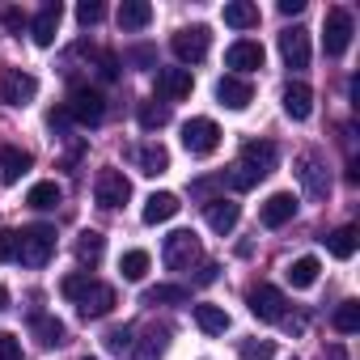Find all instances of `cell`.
<instances>
[{
	"label": "cell",
	"mask_w": 360,
	"mask_h": 360,
	"mask_svg": "<svg viewBox=\"0 0 360 360\" xmlns=\"http://www.w3.org/2000/svg\"><path fill=\"white\" fill-rule=\"evenodd\" d=\"M56 255V229L51 225H30L18 233V263L22 267H43Z\"/></svg>",
	"instance_id": "1"
},
{
	"label": "cell",
	"mask_w": 360,
	"mask_h": 360,
	"mask_svg": "<svg viewBox=\"0 0 360 360\" xmlns=\"http://www.w3.org/2000/svg\"><path fill=\"white\" fill-rule=\"evenodd\" d=\"M161 259H165V267H169V271H191L195 263H204L200 238H195L191 229L169 233V238H165V246H161Z\"/></svg>",
	"instance_id": "2"
},
{
	"label": "cell",
	"mask_w": 360,
	"mask_h": 360,
	"mask_svg": "<svg viewBox=\"0 0 360 360\" xmlns=\"http://www.w3.org/2000/svg\"><path fill=\"white\" fill-rule=\"evenodd\" d=\"M64 106H68L72 123H85V127H94V123L106 119V98L98 89H89V85H72V94H68Z\"/></svg>",
	"instance_id": "3"
},
{
	"label": "cell",
	"mask_w": 360,
	"mask_h": 360,
	"mask_svg": "<svg viewBox=\"0 0 360 360\" xmlns=\"http://www.w3.org/2000/svg\"><path fill=\"white\" fill-rule=\"evenodd\" d=\"M246 305H250V314L259 322H284L288 318V301H284V292L276 284H255L246 292Z\"/></svg>",
	"instance_id": "4"
},
{
	"label": "cell",
	"mask_w": 360,
	"mask_h": 360,
	"mask_svg": "<svg viewBox=\"0 0 360 360\" xmlns=\"http://www.w3.org/2000/svg\"><path fill=\"white\" fill-rule=\"evenodd\" d=\"M94 200L102 208H123L131 200V183H127V174L123 169H98L94 178Z\"/></svg>",
	"instance_id": "5"
},
{
	"label": "cell",
	"mask_w": 360,
	"mask_h": 360,
	"mask_svg": "<svg viewBox=\"0 0 360 360\" xmlns=\"http://www.w3.org/2000/svg\"><path fill=\"white\" fill-rule=\"evenodd\" d=\"M169 47H174V56L183 60V64H200V60H208L212 34H208V26H183L169 39Z\"/></svg>",
	"instance_id": "6"
},
{
	"label": "cell",
	"mask_w": 360,
	"mask_h": 360,
	"mask_svg": "<svg viewBox=\"0 0 360 360\" xmlns=\"http://www.w3.org/2000/svg\"><path fill=\"white\" fill-rule=\"evenodd\" d=\"M183 148H187L191 157H212V153L221 148V127H217L212 119H191V123H183Z\"/></svg>",
	"instance_id": "7"
},
{
	"label": "cell",
	"mask_w": 360,
	"mask_h": 360,
	"mask_svg": "<svg viewBox=\"0 0 360 360\" xmlns=\"http://www.w3.org/2000/svg\"><path fill=\"white\" fill-rule=\"evenodd\" d=\"M39 94V81L34 72H22V68H5V77H0V102L5 106H30Z\"/></svg>",
	"instance_id": "8"
},
{
	"label": "cell",
	"mask_w": 360,
	"mask_h": 360,
	"mask_svg": "<svg viewBox=\"0 0 360 360\" xmlns=\"http://www.w3.org/2000/svg\"><path fill=\"white\" fill-rule=\"evenodd\" d=\"M347 43H352V13L343 5H335V9H326V22H322V47H326V56H343Z\"/></svg>",
	"instance_id": "9"
},
{
	"label": "cell",
	"mask_w": 360,
	"mask_h": 360,
	"mask_svg": "<svg viewBox=\"0 0 360 360\" xmlns=\"http://www.w3.org/2000/svg\"><path fill=\"white\" fill-rule=\"evenodd\" d=\"M255 178H267L276 165H280V148L271 144V140H246L242 144V157H238Z\"/></svg>",
	"instance_id": "10"
},
{
	"label": "cell",
	"mask_w": 360,
	"mask_h": 360,
	"mask_svg": "<svg viewBox=\"0 0 360 360\" xmlns=\"http://www.w3.org/2000/svg\"><path fill=\"white\" fill-rule=\"evenodd\" d=\"M191 89H195L191 68H157V98L161 102H183V98H191Z\"/></svg>",
	"instance_id": "11"
},
{
	"label": "cell",
	"mask_w": 360,
	"mask_h": 360,
	"mask_svg": "<svg viewBox=\"0 0 360 360\" xmlns=\"http://www.w3.org/2000/svg\"><path fill=\"white\" fill-rule=\"evenodd\" d=\"M297 178H301V187H305L309 200H326L330 195V174H326V165L318 157H301L297 161Z\"/></svg>",
	"instance_id": "12"
},
{
	"label": "cell",
	"mask_w": 360,
	"mask_h": 360,
	"mask_svg": "<svg viewBox=\"0 0 360 360\" xmlns=\"http://www.w3.org/2000/svg\"><path fill=\"white\" fill-rule=\"evenodd\" d=\"M204 217H208V229H212V233L229 238V233L238 229V221H242V208H238L233 200L217 195V200H208V204H204Z\"/></svg>",
	"instance_id": "13"
},
{
	"label": "cell",
	"mask_w": 360,
	"mask_h": 360,
	"mask_svg": "<svg viewBox=\"0 0 360 360\" xmlns=\"http://www.w3.org/2000/svg\"><path fill=\"white\" fill-rule=\"evenodd\" d=\"M77 309H81V318H106L115 309V288L102 280H89V288L77 297Z\"/></svg>",
	"instance_id": "14"
},
{
	"label": "cell",
	"mask_w": 360,
	"mask_h": 360,
	"mask_svg": "<svg viewBox=\"0 0 360 360\" xmlns=\"http://www.w3.org/2000/svg\"><path fill=\"white\" fill-rule=\"evenodd\" d=\"M217 102L221 106H229V110H246L250 102H255V85L246 81V77H221L217 81Z\"/></svg>",
	"instance_id": "15"
},
{
	"label": "cell",
	"mask_w": 360,
	"mask_h": 360,
	"mask_svg": "<svg viewBox=\"0 0 360 360\" xmlns=\"http://www.w3.org/2000/svg\"><path fill=\"white\" fill-rule=\"evenodd\" d=\"M280 56H284V64H288L292 72L309 68V34H305L301 26L284 30V34H280Z\"/></svg>",
	"instance_id": "16"
},
{
	"label": "cell",
	"mask_w": 360,
	"mask_h": 360,
	"mask_svg": "<svg viewBox=\"0 0 360 360\" xmlns=\"http://www.w3.org/2000/svg\"><path fill=\"white\" fill-rule=\"evenodd\" d=\"M297 217V195L292 191H276V195H267V204L259 208V221L267 225V229H280V225H288Z\"/></svg>",
	"instance_id": "17"
},
{
	"label": "cell",
	"mask_w": 360,
	"mask_h": 360,
	"mask_svg": "<svg viewBox=\"0 0 360 360\" xmlns=\"http://www.w3.org/2000/svg\"><path fill=\"white\" fill-rule=\"evenodd\" d=\"M60 18H64L60 0H51V5H43V9H39V18L30 22V39H34L39 47H51V43H56V34H60Z\"/></svg>",
	"instance_id": "18"
},
{
	"label": "cell",
	"mask_w": 360,
	"mask_h": 360,
	"mask_svg": "<svg viewBox=\"0 0 360 360\" xmlns=\"http://www.w3.org/2000/svg\"><path fill=\"white\" fill-rule=\"evenodd\" d=\"M280 102H284V115L288 119H309L314 115V89L309 85H301V81H288L284 85V94H280Z\"/></svg>",
	"instance_id": "19"
},
{
	"label": "cell",
	"mask_w": 360,
	"mask_h": 360,
	"mask_svg": "<svg viewBox=\"0 0 360 360\" xmlns=\"http://www.w3.org/2000/svg\"><path fill=\"white\" fill-rule=\"evenodd\" d=\"M178 195H169V191H153L148 200H144V208H140V217H144V225H165V221H174L178 217Z\"/></svg>",
	"instance_id": "20"
},
{
	"label": "cell",
	"mask_w": 360,
	"mask_h": 360,
	"mask_svg": "<svg viewBox=\"0 0 360 360\" xmlns=\"http://www.w3.org/2000/svg\"><path fill=\"white\" fill-rule=\"evenodd\" d=\"M225 64L238 68V72H255V68H263V47L250 43V39H238V43L225 51ZM238 72H233V77H238Z\"/></svg>",
	"instance_id": "21"
},
{
	"label": "cell",
	"mask_w": 360,
	"mask_h": 360,
	"mask_svg": "<svg viewBox=\"0 0 360 360\" xmlns=\"http://www.w3.org/2000/svg\"><path fill=\"white\" fill-rule=\"evenodd\" d=\"M30 330H34V339H39L43 347H60V343H68V326H64L56 314H30Z\"/></svg>",
	"instance_id": "22"
},
{
	"label": "cell",
	"mask_w": 360,
	"mask_h": 360,
	"mask_svg": "<svg viewBox=\"0 0 360 360\" xmlns=\"http://www.w3.org/2000/svg\"><path fill=\"white\" fill-rule=\"evenodd\" d=\"M30 165H34V157H30L26 148L5 144V148H0V183H18V178H22Z\"/></svg>",
	"instance_id": "23"
},
{
	"label": "cell",
	"mask_w": 360,
	"mask_h": 360,
	"mask_svg": "<svg viewBox=\"0 0 360 360\" xmlns=\"http://www.w3.org/2000/svg\"><path fill=\"white\" fill-rule=\"evenodd\" d=\"M136 165H140V174H148V178L165 174V169H169V153H165V144H157V140L140 144V148H136Z\"/></svg>",
	"instance_id": "24"
},
{
	"label": "cell",
	"mask_w": 360,
	"mask_h": 360,
	"mask_svg": "<svg viewBox=\"0 0 360 360\" xmlns=\"http://www.w3.org/2000/svg\"><path fill=\"white\" fill-rule=\"evenodd\" d=\"M115 18H119V30H144L153 22V5L148 0H123Z\"/></svg>",
	"instance_id": "25"
},
{
	"label": "cell",
	"mask_w": 360,
	"mask_h": 360,
	"mask_svg": "<svg viewBox=\"0 0 360 360\" xmlns=\"http://www.w3.org/2000/svg\"><path fill=\"white\" fill-rule=\"evenodd\" d=\"M183 301H191L187 284H153V288H144V305H183Z\"/></svg>",
	"instance_id": "26"
},
{
	"label": "cell",
	"mask_w": 360,
	"mask_h": 360,
	"mask_svg": "<svg viewBox=\"0 0 360 360\" xmlns=\"http://www.w3.org/2000/svg\"><path fill=\"white\" fill-rule=\"evenodd\" d=\"M318 271H322V263H318L314 255H305V259H297L284 276H288L292 288H314V284H318Z\"/></svg>",
	"instance_id": "27"
},
{
	"label": "cell",
	"mask_w": 360,
	"mask_h": 360,
	"mask_svg": "<svg viewBox=\"0 0 360 360\" xmlns=\"http://www.w3.org/2000/svg\"><path fill=\"white\" fill-rule=\"evenodd\" d=\"M225 26H233V30L259 26V5H250V0H233V5H225Z\"/></svg>",
	"instance_id": "28"
},
{
	"label": "cell",
	"mask_w": 360,
	"mask_h": 360,
	"mask_svg": "<svg viewBox=\"0 0 360 360\" xmlns=\"http://www.w3.org/2000/svg\"><path fill=\"white\" fill-rule=\"evenodd\" d=\"M195 322L204 335H225L229 330V314L221 305H195Z\"/></svg>",
	"instance_id": "29"
},
{
	"label": "cell",
	"mask_w": 360,
	"mask_h": 360,
	"mask_svg": "<svg viewBox=\"0 0 360 360\" xmlns=\"http://www.w3.org/2000/svg\"><path fill=\"white\" fill-rule=\"evenodd\" d=\"M136 119H140L144 131H161V127L169 123V106H165V102H140V106H136Z\"/></svg>",
	"instance_id": "30"
},
{
	"label": "cell",
	"mask_w": 360,
	"mask_h": 360,
	"mask_svg": "<svg viewBox=\"0 0 360 360\" xmlns=\"http://www.w3.org/2000/svg\"><path fill=\"white\" fill-rule=\"evenodd\" d=\"M64 200V191H60V183H34L30 187V195H26V204L30 208H39V212H47V208H56Z\"/></svg>",
	"instance_id": "31"
},
{
	"label": "cell",
	"mask_w": 360,
	"mask_h": 360,
	"mask_svg": "<svg viewBox=\"0 0 360 360\" xmlns=\"http://www.w3.org/2000/svg\"><path fill=\"white\" fill-rule=\"evenodd\" d=\"M102 250H106V238H102V233L85 229V233L77 238V259H81V263H89V267L102 263Z\"/></svg>",
	"instance_id": "32"
},
{
	"label": "cell",
	"mask_w": 360,
	"mask_h": 360,
	"mask_svg": "<svg viewBox=\"0 0 360 360\" xmlns=\"http://www.w3.org/2000/svg\"><path fill=\"white\" fill-rule=\"evenodd\" d=\"M330 326H335L339 335H356V330H360V301H343V305L330 314Z\"/></svg>",
	"instance_id": "33"
},
{
	"label": "cell",
	"mask_w": 360,
	"mask_h": 360,
	"mask_svg": "<svg viewBox=\"0 0 360 360\" xmlns=\"http://www.w3.org/2000/svg\"><path fill=\"white\" fill-rule=\"evenodd\" d=\"M326 250H330L335 259H343V263H347V259L356 255V229H352V225H343V229H335V233L326 238Z\"/></svg>",
	"instance_id": "34"
},
{
	"label": "cell",
	"mask_w": 360,
	"mask_h": 360,
	"mask_svg": "<svg viewBox=\"0 0 360 360\" xmlns=\"http://www.w3.org/2000/svg\"><path fill=\"white\" fill-rule=\"evenodd\" d=\"M119 271H123V280H144L148 276V250H127L123 259H119Z\"/></svg>",
	"instance_id": "35"
},
{
	"label": "cell",
	"mask_w": 360,
	"mask_h": 360,
	"mask_svg": "<svg viewBox=\"0 0 360 360\" xmlns=\"http://www.w3.org/2000/svg\"><path fill=\"white\" fill-rule=\"evenodd\" d=\"M165 335H169L165 326H161V330L153 326V330H148V339L140 343V352H136V360H161V352H165Z\"/></svg>",
	"instance_id": "36"
},
{
	"label": "cell",
	"mask_w": 360,
	"mask_h": 360,
	"mask_svg": "<svg viewBox=\"0 0 360 360\" xmlns=\"http://www.w3.org/2000/svg\"><path fill=\"white\" fill-rule=\"evenodd\" d=\"M271 356H276L271 339H246L242 343V360H271Z\"/></svg>",
	"instance_id": "37"
},
{
	"label": "cell",
	"mask_w": 360,
	"mask_h": 360,
	"mask_svg": "<svg viewBox=\"0 0 360 360\" xmlns=\"http://www.w3.org/2000/svg\"><path fill=\"white\" fill-rule=\"evenodd\" d=\"M106 18V5H102V0H81V5H77V22L81 26H98Z\"/></svg>",
	"instance_id": "38"
},
{
	"label": "cell",
	"mask_w": 360,
	"mask_h": 360,
	"mask_svg": "<svg viewBox=\"0 0 360 360\" xmlns=\"http://www.w3.org/2000/svg\"><path fill=\"white\" fill-rule=\"evenodd\" d=\"M229 187H233V191H250V187H259V178H255L242 161H233V165H229Z\"/></svg>",
	"instance_id": "39"
},
{
	"label": "cell",
	"mask_w": 360,
	"mask_h": 360,
	"mask_svg": "<svg viewBox=\"0 0 360 360\" xmlns=\"http://www.w3.org/2000/svg\"><path fill=\"white\" fill-rule=\"evenodd\" d=\"M106 347H110V352H131V347H136L131 326H110V330H106Z\"/></svg>",
	"instance_id": "40"
},
{
	"label": "cell",
	"mask_w": 360,
	"mask_h": 360,
	"mask_svg": "<svg viewBox=\"0 0 360 360\" xmlns=\"http://www.w3.org/2000/svg\"><path fill=\"white\" fill-rule=\"evenodd\" d=\"M0 360H26L22 356V339L13 330H0Z\"/></svg>",
	"instance_id": "41"
},
{
	"label": "cell",
	"mask_w": 360,
	"mask_h": 360,
	"mask_svg": "<svg viewBox=\"0 0 360 360\" xmlns=\"http://www.w3.org/2000/svg\"><path fill=\"white\" fill-rule=\"evenodd\" d=\"M119 64H123V60H119L115 51H102V56H98V77H102V81H119Z\"/></svg>",
	"instance_id": "42"
},
{
	"label": "cell",
	"mask_w": 360,
	"mask_h": 360,
	"mask_svg": "<svg viewBox=\"0 0 360 360\" xmlns=\"http://www.w3.org/2000/svg\"><path fill=\"white\" fill-rule=\"evenodd\" d=\"M0 26H5L9 34H22L30 22H26V13H22V9H0Z\"/></svg>",
	"instance_id": "43"
},
{
	"label": "cell",
	"mask_w": 360,
	"mask_h": 360,
	"mask_svg": "<svg viewBox=\"0 0 360 360\" xmlns=\"http://www.w3.org/2000/svg\"><path fill=\"white\" fill-rule=\"evenodd\" d=\"M0 263H18V233L0 229Z\"/></svg>",
	"instance_id": "44"
},
{
	"label": "cell",
	"mask_w": 360,
	"mask_h": 360,
	"mask_svg": "<svg viewBox=\"0 0 360 360\" xmlns=\"http://www.w3.org/2000/svg\"><path fill=\"white\" fill-rule=\"evenodd\" d=\"M127 60H131L136 68H144V72H148V68H157V51H153V47H131V51H127Z\"/></svg>",
	"instance_id": "45"
},
{
	"label": "cell",
	"mask_w": 360,
	"mask_h": 360,
	"mask_svg": "<svg viewBox=\"0 0 360 360\" xmlns=\"http://www.w3.org/2000/svg\"><path fill=\"white\" fill-rule=\"evenodd\" d=\"M47 127H51L56 136H64V131L72 127V115H68V106H56V110L47 115Z\"/></svg>",
	"instance_id": "46"
},
{
	"label": "cell",
	"mask_w": 360,
	"mask_h": 360,
	"mask_svg": "<svg viewBox=\"0 0 360 360\" xmlns=\"http://www.w3.org/2000/svg\"><path fill=\"white\" fill-rule=\"evenodd\" d=\"M85 288H89V276H64V284H60V292H64L68 301H77Z\"/></svg>",
	"instance_id": "47"
},
{
	"label": "cell",
	"mask_w": 360,
	"mask_h": 360,
	"mask_svg": "<svg viewBox=\"0 0 360 360\" xmlns=\"http://www.w3.org/2000/svg\"><path fill=\"white\" fill-rule=\"evenodd\" d=\"M191 195L208 204V200H217V183H212V178H200V183H191Z\"/></svg>",
	"instance_id": "48"
},
{
	"label": "cell",
	"mask_w": 360,
	"mask_h": 360,
	"mask_svg": "<svg viewBox=\"0 0 360 360\" xmlns=\"http://www.w3.org/2000/svg\"><path fill=\"white\" fill-rule=\"evenodd\" d=\"M217 276H221V267H217V263H200L195 284H217Z\"/></svg>",
	"instance_id": "49"
},
{
	"label": "cell",
	"mask_w": 360,
	"mask_h": 360,
	"mask_svg": "<svg viewBox=\"0 0 360 360\" xmlns=\"http://www.w3.org/2000/svg\"><path fill=\"white\" fill-rule=\"evenodd\" d=\"M318 360H352V356H347V347H343V343H326Z\"/></svg>",
	"instance_id": "50"
},
{
	"label": "cell",
	"mask_w": 360,
	"mask_h": 360,
	"mask_svg": "<svg viewBox=\"0 0 360 360\" xmlns=\"http://www.w3.org/2000/svg\"><path fill=\"white\" fill-rule=\"evenodd\" d=\"M280 13H284V18H297V13H305V0H280Z\"/></svg>",
	"instance_id": "51"
},
{
	"label": "cell",
	"mask_w": 360,
	"mask_h": 360,
	"mask_svg": "<svg viewBox=\"0 0 360 360\" xmlns=\"http://www.w3.org/2000/svg\"><path fill=\"white\" fill-rule=\"evenodd\" d=\"M9 305V288H0V309H5Z\"/></svg>",
	"instance_id": "52"
},
{
	"label": "cell",
	"mask_w": 360,
	"mask_h": 360,
	"mask_svg": "<svg viewBox=\"0 0 360 360\" xmlns=\"http://www.w3.org/2000/svg\"><path fill=\"white\" fill-rule=\"evenodd\" d=\"M85 360H89V356H85Z\"/></svg>",
	"instance_id": "53"
}]
</instances>
